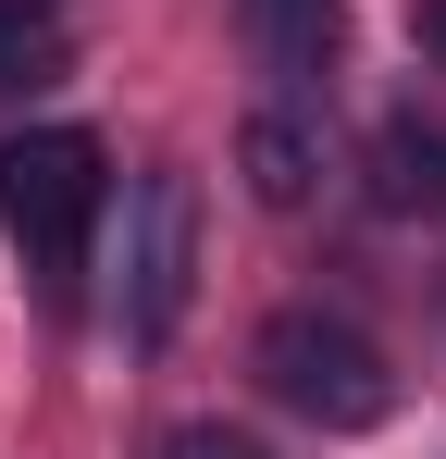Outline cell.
I'll return each mask as SVG.
<instances>
[{
    "label": "cell",
    "mask_w": 446,
    "mask_h": 459,
    "mask_svg": "<svg viewBox=\"0 0 446 459\" xmlns=\"http://www.w3.org/2000/svg\"><path fill=\"white\" fill-rule=\"evenodd\" d=\"M50 75H63V25L25 13V0H0V87H50Z\"/></svg>",
    "instance_id": "obj_7"
},
{
    "label": "cell",
    "mask_w": 446,
    "mask_h": 459,
    "mask_svg": "<svg viewBox=\"0 0 446 459\" xmlns=\"http://www.w3.org/2000/svg\"><path fill=\"white\" fill-rule=\"evenodd\" d=\"M422 50H434V63H446V0H422Z\"/></svg>",
    "instance_id": "obj_9"
},
{
    "label": "cell",
    "mask_w": 446,
    "mask_h": 459,
    "mask_svg": "<svg viewBox=\"0 0 446 459\" xmlns=\"http://www.w3.org/2000/svg\"><path fill=\"white\" fill-rule=\"evenodd\" d=\"M384 199H397V212H434V199H446V137L384 125Z\"/></svg>",
    "instance_id": "obj_6"
},
{
    "label": "cell",
    "mask_w": 446,
    "mask_h": 459,
    "mask_svg": "<svg viewBox=\"0 0 446 459\" xmlns=\"http://www.w3.org/2000/svg\"><path fill=\"white\" fill-rule=\"evenodd\" d=\"M124 224H137V236H124V286H112V310H124V335H174V310H186V236H199L186 174H149Z\"/></svg>",
    "instance_id": "obj_3"
},
{
    "label": "cell",
    "mask_w": 446,
    "mask_h": 459,
    "mask_svg": "<svg viewBox=\"0 0 446 459\" xmlns=\"http://www.w3.org/2000/svg\"><path fill=\"white\" fill-rule=\"evenodd\" d=\"M248 50H261V75L322 87L347 63V0H248Z\"/></svg>",
    "instance_id": "obj_4"
},
{
    "label": "cell",
    "mask_w": 446,
    "mask_h": 459,
    "mask_svg": "<svg viewBox=\"0 0 446 459\" xmlns=\"http://www.w3.org/2000/svg\"><path fill=\"white\" fill-rule=\"evenodd\" d=\"M87 212H99V137H74V125L0 137V224L25 236V248L63 261L74 236H87Z\"/></svg>",
    "instance_id": "obj_2"
},
{
    "label": "cell",
    "mask_w": 446,
    "mask_h": 459,
    "mask_svg": "<svg viewBox=\"0 0 446 459\" xmlns=\"http://www.w3.org/2000/svg\"><path fill=\"white\" fill-rule=\"evenodd\" d=\"M236 174H248V199H261V212H310V186H322V150H310V125H286V112H248V137H236Z\"/></svg>",
    "instance_id": "obj_5"
},
{
    "label": "cell",
    "mask_w": 446,
    "mask_h": 459,
    "mask_svg": "<svg viewBox=\"0 0 446 459\" xmlns=\"http://www.w3.org/2000/svg\"><path fill=\"white\" fill-rule=\"evenodd\" d=\"M161 459H273V447L236 435V422H186V435H161Z\"/></svg>",
    "instance_id": "obj_8"
},
{
    "label": "cell",
    "mask_w": 446,
    "mask_h": 459,
    "mask_svg": "<svg viewBox=\"0 0 446 459\" xmlns=\"http://www.w3.org/2000/svg\"><path fill=\"white\" fill-rule=\"evenodd\" d=\"M261 385L286 397L297 422H322V435H360V422L397 410L384 348H372L360 323H322V310H273V323H261Z\"/></svg>",
    "instance_id": "obj_1"
}]
</instances>
